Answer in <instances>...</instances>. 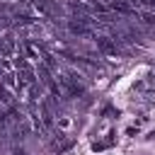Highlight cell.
Returning a JSON list of instances; mask_svg holds the SVG:
<instances>
[{
	"mask_svg": "<svg viewBox=\"0 0 155 155\" xmlns=\"http://www.w3.org/2000/svg\"><path fill=\"white\" fill-rule=\"evenodd\" d=\"M136 17H138L145 27H155V12H138Z\"/></svg>",
	"mask_w": 155,
	"mask_h": 155,
	"instance_id": "10",
	"label": "cell"
},
{
	"mask_svg": "<svg viewBox=\"0 0 155 155\" xmlns=\"http://www.w3.org/2000/svg\"><path fill=\"white\" fill-rule=\"evenodd\" d=\"M2 85H5V87H12V85H15V78H12V75H2Z\"/></svg>",
	"mask_w": 155,
	"mask_h": 155,
	"instance_id": "15",
	"label": "cell"
},
{
	"mask_svg": "<svg viewBox=\"0 0 155 155\" xmlns=\"http://www.w3.org/2000/svg\"><path fill=\"white\" fill-rule=\"evenodd\" d=\"M41 124H44V128L53 126V109L48 102H41Z\"/></svg>",
	"mask_w": 155,
	"mask_h": 155,
	"instance_id": "7",
	"label": "cell"
},
{
	"mask_svg": "<svg viewBox=\"0 0 155 155\" xmlns=\"http://www.w3.org/2000/svg\"><path fill=\"white\" fill-rule=\"evenodd\" d=\"M39 78H41V82L53 92V94H61V87L56 85V80L51 78V70H48V65H44V63H39Z\"/></svg>",
	"mask_w": 155,
	"mask_h": 155,
	"instance_id": "3",
	"label": "cell"
},
{
	"mask_svg": "<svg viewBox=\"0 0 155 155\" xmlns=\"http://www.w3.org/2000/svg\"><path fill=\"white\" fill-rule=\"evenodd\" d=\"M12 51H15V44L7 39V41H2V46H0V53L2 56H12Z\"/></svg>",
	"mask_w": 155,
	"mask_h": 155,
	"instance_id": "12",
	"label": "cell"
},
{
	"mask_svg": "<svg viewBox=\"0 0 155 155\" xmlns=\"http://www.w3.org/2000/svg\"><path fill=\"white\" fill-rule=\"evenodd\" d=\"M36 82V73L24 63L22 68H19V85H34Z\"/></svg>",
	"mask_w": 155,
	"mask_h": 155,
	"instance_id": "6",
	"label": "cell"
},
{
	"mask_svg": "<svg viewBox=\"0 0 155 155\" xmlns=\"http://www.w3.org/2000/svg\"><path fill=\"white\" fill-rule=\"evenodd\" d=\"M24 51H27L29 58H36V56H39V46H34V44H29V41L24 44Z\"/></svg>",
	"mask_w": 155,
	"mask_h": 155,
	"instance_id": "13",
	"label": "cell"
},
{
	"mask_svg": "<svg viewBox=\"0 0 155 155\" xmlns=\"http://www.w3.org/2000/svg\"><path fill=\"white\" fill-rule=\"evenodd\" d=\"M78 78H80V75H75V73H68V75L61 78V85H63V90H65L70 97H80V94H85V87H82V82H80Z\"/></svg>",
	"mask_w": 155,
	"mask_h": 155,
	"instance_id": "1",
	"label": "cell"
},
{
	"mask_svg": "<svg viewBox=\"0 0 155 155\" xmlns=\"http://www.w3.org/2000/svg\"><path fill=\"white\" fill-rule=\"evenodd\" d=\"M70 145H73V140H68V138H63V133H58V138L53 140V145H51V148H53L56 153H63V150H68Z\"/></svg>",
	"mask_w": 155,
	"mask_h": 155,
	"instance_id": "9",
	"label": "cell"
},
{
	"mask_svg": "<svg viewBox=\"0 0 155 155\" xmlns=\"http://www.w3.org/2000/svg\"><path fill=\"white\" fill-rule=\"evenodd\" d=\"M10 155H27V153H24V150H22V148H15V150H12V153H10Z\"/></svg>",
	"mask_w": 155,
	"mask_h": 155,
	"instance_id": "16",
	"label": "cell"
},
{
	"mask_svg": "<svg viewBox=\"0 0 155 155\" xmlns=\"http://www.w3.org/2000/svg\"><path fill=\"white\" fill-rule=\"evenodd\" d=\"M0 102H5V104H12V92H10L5 85H0Z\"/></svg>",
	"mask_w": 155,
	"mask_h": 155,
	"instance_id": "11",
	"label": "cell"
},
{
	"mask_svg": "<svg viewBox=\"0 0 155 155\" xmlns=\"http://www.w3.org/2000/svg\"><path fill=\"white\" fill-rule=\"evenodd\" d=\"M150 85H153V87H155V75H150Z\"/></svg>",
	"mask_w": 155,
	"mask_h": 155,
	"instance_id": "18",
	"label": "cell"
},
{
	"mask_svg": "<svg viewBox=\"0 0 155 155\" xmlns=\"http://www.w3.org/2000/svg\"><path fill=\"white\" fill-rule=\"evenodd\" d=\"M94 41H97V48H99L102 53H107V56H116V53H119V44H116L111 36H97Z\"/></svg>",
	"mask_w": 155,
	"mask_h": 155,
	"instance_id": "2",
	"label": "cell"
},
{
	"mask_svg": "<svg viewBox=\"0 0 155 155\" xmlns=\"http://www.w3.org/2000/svg\"><path fill=\"white\" fill-rule=\"evenodd\" d=\"M15 22H17V24H22V27H27V24H31V17H29V15H19V12H17V15H15Z\"/></svg>",
	"mask_w": 155,
	"mask_h": 155,
	"instance_id": "14",
	"label": "cell"
},
{
	"mask_svg": "<svg viewBox=\"0 0 155 155\" xmlns=\"http://www.w3.org/2000/svg\"><path fill=\"white\" fill-rule=\"evenodd\" d=\"M109 7H111V10H116L119 15L136 17V7H133L131 2H126V0H111V2H109Z\"/></svg>",
	"mask_w": 155,
	"mask_h": 155,
	"instance_id": "4",
	"label": "cell"
},
{
	"mask_svg": "<svg viewBox=\"0 0 155 155\" xmlns=\"http://www.w3.org/2000/svg\"><path fill=\"white\" fill-rule=\"evenodd\" d=\"M5 128V119H2V114H0V131Z\"/></svg>",
	"mask_w": 155,
	"mask_h": 155,
	"instance_id": "17",
	"label": "cell"
},
{
	"mask_svg": "<svg viewBox=\"0 0 155 155\" xmlns=\"http://www.w3.org/2000/svg\"><path fill=\"white\" fill-rule=\"evenodd\" d=\"M65 27H68V31L75 34V36H92V27H87V24H82V22H78V19H70Z\"/></svg>",
	"mask_w": 155,
	"mask_h": 155,
	"instance_id": "5",
	"label": "cell"
},
{
	"mask_svg": "<svg viewBox=\"0 0 155 155\" xmlns=\"http://www.w3.org/2000/svg\"><path fill=\"white\" fill-rule=\"evenodd\" d=\"M34 7L41 12V15H46V17H51V15H56L58 10H56V5L51 2V0H34Z\"/></svg>",
	"mask_w": 155,
	"mask_h": 155,
	"instance_id": "8",
	"label": "cell"
}]
</instances>
